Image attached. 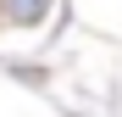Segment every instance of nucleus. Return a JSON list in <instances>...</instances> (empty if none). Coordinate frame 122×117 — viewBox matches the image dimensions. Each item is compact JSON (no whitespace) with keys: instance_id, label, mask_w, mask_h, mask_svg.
<instances>
[{"instance_id":"f257e3e1","label":"nucleus","mask_w":122,"mask_h":117,"mask_svg":"<svg viewBox=\"0 0 122 117\" xmlns=\"http://www.w3.org/2000/svg\"><path fill=\"white\" fill-rule=\"evenodd\" d=\"M50 17V0H0V22L11 28H39Z\"/></svg>"}]
</instances>
